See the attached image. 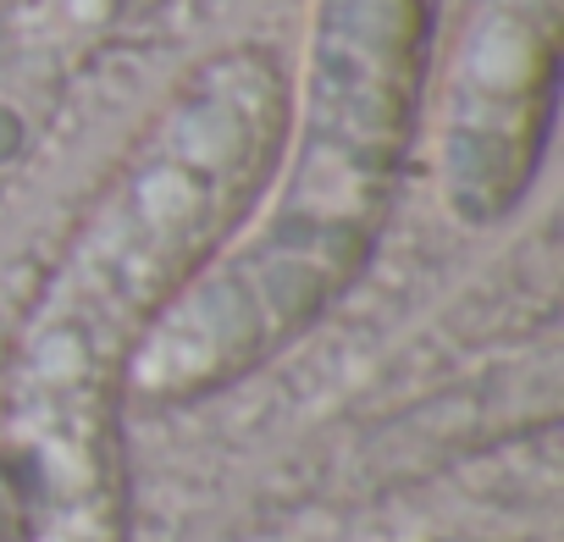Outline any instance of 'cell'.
I'll use <instances>...</instances> for the list:
<instances>
[{
	"mask_svg": "<svg viewBox=\"0 0 564 542\" xmlns=\"http://www.w3.org/2000/svg\"><path fill=\"white\" fill-rule=\"evenodd\" d=\"M437 0H316L300 139L276 155L260 227L221 243L150 327V393H205L305 333L366 265L415 133Z\"/></svg>",
	"mask_w": 564,
	"mask_h": 542,
	"instance_id": "7a4b0ae2",
	"label": "cell"
},
{
	"mask_svg": "<svg viewBox=\"0 0 564 542\" xmlns=\"http://www.w3.org/2000/svg\"><path fill=\"white\" fill-rule=\"evenodd\" d=\"M558 73V0L470 7L443 128V183L465 221L503 216L542 155Z\"/></svg>",
	"mask_w": 564,
	"mask_h": 542,
	"instance_id": "3957f363",
	"label": "cell"
},
{
	"mask_svg": "<svg viewBox=\"0 0 564 542\" xmlns=\"http://www.w3.org/2000/svg\"><path fill=\"white\" fill-rule=\"evenodd\" d=\"M289 133V78L265 51L205 62L150 122L78 227L29 333L23 437L56 542H111V399L150 327L238 232Z\"/></svg>",
	"mask_w": 564,
	"mask_h": 542,
	"instance_id": "6da1fadb",
	"label": "cell"
}]
</instances>
